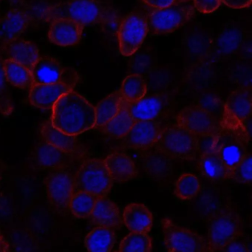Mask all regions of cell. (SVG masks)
<instances>
[{
    "instance_id": "obj_1",
    "label": "cell",
    "mask_w": 252,
    "mask_h": 252,
    "mask_svg": "<svg viewBox=\"0 0 252 252\" xmlns=\"http://www.w3.org/2000/svg\"><path fill=\"white\" fill-rule=\"evenodd\" d=\"M51 121L53 126L61 132L77 136L95 127V107L71 90L54 104Z\"/></svg>"
},
{
    "instance_id": "obj_2",
    "label": "cell",
    "mask_w": 252,
    "mask_h": 252,
    "mask_svg": "<svg viewBox=\"0 0 252 252\" xmlns=\"http://www.w3.org/2000/svg\"><path fill=\"white\" fill-rule=\"evenodd\" d=\"M107 8L98 0H67L48 7L44 10L42 17L48 23L64 18L86 26L100 24Z\"/></svg>"
},
{
    "instance_id": "obj_3",
    "label": "cell",
    "mask_w": 252,
    "mask_h": 252,
    "mask_svg": "<svg viewBox=\"0 0 252 252\" xmlns=\"http://www.w3.org/2000/svg\"><path fill=\"white\" fill-rule=\"evenodd\" d=\"M252 90L250 86H241L233 91L224 106L220 125L238 135L245 143L250 141L246 122L252 117Z\"/></svg>"
},
{
    "instance_id": "obj_4",
    "label": "cell",
    "mask_w": 252,
    "mask_h": 252,
    "mask_svg": "<svg viewBox=\"0 0 252 252\" xmlns=\"http://www.w3.org/2000/svg\"><path fill=\"white\" fill-rule=\"evenodd\" d=\"M199 138L179 125L162 129L153 147L172 159L194 160L200 152Z\"/></svg>"
},
{
    "instance_id": "obj_5",
    "label": "cell",
    "mask_w": 252,
    "mask_h": 252,
    "mask_svg": "<svg viewBox=\"0 0 252 252\" xmlns=\"http://www.w3.org/2000/svg\"><path fill=\"white\" fill-rule=\"evenodd\" d=\"M76 191H87L97 198L107 197L113 181L104 160L98 158L85 159L74 175Z\"/></svg>"
},
{
    "instance_id": "obj_6",
    "label": "cell",
    "mask_w": 252,
    "mask_h": 252,
    "mask_svg": "<svg viewBox=\"0 0 252 252\" xmlns=\"http://www.w3.org/2000/svg\"><path fill=\"white\" fill-rule=\"evenodd\" d=\"M195 13L188 2H175L169 6L155 8L147 17L149 32L153 34H167L187 23Z\"/></svg>"
},
{
    "instance_id": "obj_7",
    "label": "cell",
    "mask_w": 252,
    "mask_h": 252,
    "mask_svg": "<svg viewBox=\"0 0 252 252\" xmlns=\"http://www.w3.org/2000/svg\"><path fill=\"white\" fill-rule=\"evenodd\" d=\"M242 230L241 219L234 211L223 210L215 214L208 226L209 252H220L228 243L240 237Z\"/></svg>"
},
{
    "instance_id": "obj_8",
    "label": "cell",
    "mask_w": 252,
    "mask_h": 252,
    "mask_svg": "<svg viewBox=\"0 0 252 252\" xmlns=\"http://www.w3.org/2000/svg\"><path fill=\"white\" fill-rule=\"evenodd\" d=\"M163 240L171 252H209L207 240L189 228L180 226L169 218L162 220Z\"/></svg>"
},
{
    "instance_id": "obj_9",
    "label": "cell",
    "mask_w": 252,
    "mask_h": 252,
    "mask_svg": "<svg viewBox=\"0 0 252 252\" xmlns=\"http://www.w3.org/2000/svg\"><path fill=\"white\" fill-rule=\"evenodd\" d=\"M177 125L196 136L215 137L220 132V122L204 107L189 105L184 107L177 116Z\"/></svg>"
},
{
    "instance_id": "obj_10",
    "label": "cell",
    "mask_w": 252,
    "mask_h": 252,
    "mask_svg": "<svg viewBox=\"0 0 252 252\" xmlns=\"http://www.w3.org/2000/svg\"><path fill=\"white\" fill-rule=\"evenodd\" d=\"M147 17L140 12H132L122 20L119 31V50L125 57L135 54L148 33Z\"/></svg>"
},
{
    "instance_id": "obj_11",
    "label": "cell",
    "mask_w": 252,
    "mask_h": 252,
    "mask_svg": "<svg viewBox=\"0 0 252 252\" xmlns=\"http://www.w3.org/2000/svg\"><path fill=\"white\" fill-rule=\"evenodd\" d=\"M47 197L51 206L60 212H67L75 189L74 175L68 169L52 171L44 180Z\"/></svg>"
},
{
    "instance_id": "obj_12",
    "label": "cell",
    "mask_w": 252,
    "mask_h": 252,
    "mask_svg": "<svg viewBox=\"0 0 252 252\" xmlns=\"http://www.w3.org/2000/svg\"><path fill=\"white\" fill-rule=\"evenodd\" d=\"M210 149L218 153L231 171L248 153L246 143L234 132L222 128L213 137Z\"/></svg>"
},
{
    "instance_id": "obj_13",
    "label": "cell",
    "mask_w": 252,
    "mask_h": 252,
    "mask_svg": "<svg viewBox=\"0 0 252 252\" xmlns=\"http://www.w3.org/2000/svg\"><path fill=\"white\" fill-rule=\"evenodd\" d=\"M162 128L156 120L137 121L129 132L121 138L124 147L132 150H145L153 147L161 135Z\"/></svg>"
},
{
    "instance_id": "obj_14",
    "label": "cell",
    "mask_w": 252,
    "mask_h": 252,
    "mask_svg": "<svg viewBox=\"0 0 252 252\" xmlns=\"http://www.w3.org/2000/svg\"><path fill=\"white\" fill-rule=\"evenodd\" d=\"M40 133L44 141L78 160H82L86 156V149L79 142L77 136L67 135L59 130L53 126L51 119L43 122L40 127Z\"/></svg>"
},
{
    "instance_id": "obj_15",
    "label": "cell",
    "mask_w": 252,
    "mask_h": 252,
    "mask_svg": "<svg viewBox=\"0 0 252 252\" xmlns=\"http://www.w3.org/2000/svg\"><path fill=\"white\" fill-rule=\"evenodd\" d=\"M30 23L29 14L19 8L10 10L0 19V51L10 42L19 39Z\"/></svg>"
},
{
    "instance_id": "obj_16",
    "label": "cell",
    "mask_w": 252,
    "mask_h": 252,
    "mask_svg": "<svg viewBox=\"0 0 252 252\" xmlns=\"http://www.w3.org/2000/svg\"><path fill=\"white\" fill-rule=\"evenodd\" d=\"M34 159L38 166L52 171L69 169L76 160H79L45 141L36 146Z\"/></svg>"
},
{
    "instance_id": "obj_17",
    "label": "cell",
    "mask_w": 252,
    "mask_h": 252,
    "mask_svg": "<svg viewBox=\"0 0 252 252\" xmlns=\"http://www.w3.org/2000/svg\"><path fill=\"white\" fill-rule=\"evenodd\" d=\"M85 26L69 19L60 18L51 22L48 39L62 47L77 45L82 39Z\"/></svg>"
},
{
    "instance_id": "obj_18",
    "label": "cell",
    "mask_w": 252,
    "mask_h": 252,
    "mask_svg": "<svg viewBox=\"0 0 252 252\" xmlns=\"http://www.w3.org/2000/svg\"><path fill=\"white\" fill-rule=\"evenodd\" d=\"M29 91V101L33 107L42 110H52L59 98L71 91L61 82L52 84H33Z\"/></svg>"
},
{
    "instance_id": "obj_19",
    "label": "cell",
    "mask_w": 252,
    "mask_h": 252,
    "mask_svg": "<svg viewBox=\"0 0 252 252\" xmlns=\"http://www.w3.org/2000/svg\"><path fill=\"white\" fill-rule=\"evenodd\" d=\"M141 161L144 172L152 179L159 181L172 175V159L154 147L143 150Z\"/></svg>"
},
{
    "instance_id": "obj_20",
    "label": "cell",
    "mask_w": 252,
    "mask_h": 252,
    "mask_svg": "<svg viewBox=\"0 0 252 252\" xmlns=\"http://www.w3.org/2000/svg\"><path fill=\"white\" fill-rule=\"evenodd\" d=\"M104 161L113 183L128 182L138 176V169L135 162L124 152H113Z\"/></svg>"
},
{
    "instance_id": "obj_21",
    "label": "cell",
    "mask_w": 252,
    "mask_h": 252,
    "mask_svg": "<svg viewBox=\"0 0 252 252\" xmlns=\"http://www.w3.org/2000/svg\"><path fill=\"white\" fill-rule=\"evenodd\" d=\"M90 218L96 226L119 229L123 219L117 205L107 197L97 199Z\"/></svg>"
},
{
    "instance_id": "obj_22",
    "label": "cell",
    "mask_w": 252,
    "mask_h": 252,
    "mask_svg": "<svg viewBox=\"0 0 252 252\" xmlns=\"http://www.w3.org/2000/svg\"><path fill=\"white\" fill-rule=\"evenodd\" d=\"M197 166L202 175L212 182L231 180L232 171L225 164L218 153L212 149L202 153Z\"/></svg>"
},
{
    "instance_id": "obj_23",
    "label": "cell",
    "mask_w": 252,
    "mask_h": 252,
    "mask_svg": "<svg viewBox=\"0 0 252 252\" xmlns=\"http://www.w3.org/2000/svg\"><path fill=\"white\" fill-rule=\"evenodd\" d=\"M1 51L5 53L7 58L17 62L30 71L40 57L38 47L33 42L24 39H17L10 42Z\"/></svg>"
},
{
    "instance_id": "obj_24",
    "label": "cell",
    "mask_w": 252,
    "mask_h": 252,
    "mask_svg": "<svg viewBox=\"0 0 252 252\" xmlns=\"http://www.w3.org/2000/svg\"><path fill=\"white\" fill-rule=\"evenodd\" d=\"M123 222L126 228L135 232H150L153 223L151 211L142 203H132L125 208Z\"/></svg>"
},
{
    "instance_id": "obj_25",
    "label": "cell",
    "mask_w": 252,
    "mask_h": 252,
    "mask_svg": "<svg viewBox=\"0 0 252 252\" xmlns=\"http://www.w3.org/2000/svg\"><path fill=\"white\" fill-rule=\"evenodd\" d=\"M64 67L55 59L39 57L32 70L33 84L61 82Z\"/></svg>"
},
{
    "instance_id": "obj_26",
    "label": "cell",
    "mask_w": 252,
    "mask_h": 252,
    "mask_svg": "<svg viewBox=\"0 0 252 252\" xmlns=\"http://www.w3.org/2000/svg\"><path fill=\"white\" fill-rule=\"evenodd\" d=\"M125 102L135 122L156 120L163 110V101L158 95H145L135 102L128 103L125 101Z\"/></svg>"
},
{
    "instance_id": "obj_27",
    "label": "cell",
    "mask_w": 252,
    "mask_h": 252,
    "mask_svg": "<svg viewBox=\"0 0 252 252\" xmlns=\"http://www.w3.org/2000/svg\"><path fill=\"white\" fill-rule=\"evenodd\" d=\"M135 122L122 98L120 109L117 114L98 129L108 136L121 139L129 132Z\"/></svg>"
},
{
    "instance_id": "obj_28",
    "label": "cell",
    "mask_w": 252,
    "mask_h": 252,
    "mask_svg": "<svg viewBox=\"0 0 252 252\" xmlns=\"http://www.w3.org/2000/svg\"><path fill=\"white\" fill-rule=\"evenodd\" d=\"M116 239L111 228L97 226L85 237V246L91 252H109L113 249Z\"/></svg>"
},
{
    "instance_id": "obj_29",
    "label": "cell",
    "mask_w": 252,
    "mask_h": 252,
    "mask_svg": "<svg viewBox=\"0 0 252 252\" xmlns=\"http://www.w3.org/2000/svg\"><path fill=\"white\" fill-rule=\"evenodd\" d=\"M4 72L8 83L20 89H30L33 85L32 72L11 59H4Z\"/></svg>"
},
{
    "instance_id": "obj_30",
    "label": "cell",
    "mask_w": 252,
    "mask_h": 252,
    "mask_svg": "<svg viewBox=\"0 0 252 252\" xmlns=\"http://www.w3.org/2000/svg\"><path fill=\"white\" fill-rule=\"evenodd\" d=\"M122 95L119 90L112 93L100 101L95 107V125L94 128H99L114 117L120 109Z\"/></svg>"
},
{
    "instance_id": "obj_31",
    "label": "cell",
    "mask_w": 252,
    "mask_h": 252,
    "mask_svg": "<svg viewBox=\"0 0 252 252\" xmlns=\"http://www.w3.org/2000/svg\"><path fill=\"white\" fill-rule=\"evenodd\" d=\"M119 91L122 99L128 103L135 102L147 94V83L141 75H129L122 82Z\"/></svg>"
},
{
    "instance_id": "obj_32",
    "label": "cell",
    "mask_w": 252,
    "mask_h": 252,
    "mask_svg": "<svg viewBox=\"0 0 252 252\" xmlns=\"http://www.w3.org/2000/svg\"><path fill=\"white\" fill-rule=\"evenodd\" d=\"M97 197L85 191H75L70 199L69 211L73 216L80 219H88L91 217Z\"/></svg>"
},
{
    "instance_id": "obj_33",
    "label": "cell",
    "mask_w": 252,
    "mask_h": 252,
    "mask_svg": "<svg viewBox=\"0 0 252 252\" xmlns=\"http://www.w3.org/2000/svg\"><path fill=\"white\" fill-rule=\"evenodd\" d=\"M200 181L192 174H183L175 184V195L181 200L194 198L200 192Z\"/></svg>"
},
{
    "instance_id": "obj_34",
    "label": "cell",
    "mask_w": 252,
    "mask_h": 252,
    "mask_svg": "<svg viewBox=\"0 0 252 252\" xmlns=\"http://www.w3.org/2000/svg\"><path fill=\"white\" fill-rule=\"evenodd\" d=\"M152 249V239L147 233L131 231L119 245L120 252H150Z\"/></svg>"
},
{
    "instance_id": "obj_35",
    "label": "cell",
    "mask_w": 252,
    "mask_h": 252,
    "mask_svg": "<svg viewBox=\"0 0 252 252\" xmlns=\"http://www.w3.org/2000/svg\"><path fill=\"white\" fill-rule=\"evenodd\" d=\"M3 61L2 51H0V113L7 117L12 114L14 111V104L8 91V82L5 79Z\"/></svg>"
},
{
    "instance_id": "obj_36",
    "label": "cell",
    "mask_w": 252,
    "mask_h": 252,
    "mask_svg": "<svg viewBox=\"0 0 252 252\" xmlns=\"http://www.w3.org/2000/svg\"><path fill=\"white\" fill-rule=\"evenodd\" d=\"M231 180L245 185H252V158L250 153H248L233 169Z\"/></svg>"
},
{
    "instance_id": "obj_37",
    "label": "cell",
    "mask_w": 252,
    "mask_h": 252,
    "mask_svg": "<svg viewBox=\"0 0 252 252\" xmlns=\"http://www.w3.org/2000/svg\"><path fill=\"white\" fill-rule=\"evenodd\" d=\"M122 20L116 10L108 6L100 25L103 31L108 34H117Z\"/></svg>"
},
{
    "instance_id": "obj_38",
    "label": "cell",
    "mask_w": 252,
    "mask_h": 252,
    "mask_svg": "<svg viewBox=\"0 0 252 252\" xmlns=\"http://www.w3.org/2000/svg\"><path fill=\"white\" fill-rule=\"evenodd\" d=\"M221 0H194L195 9L203 14H211L220 5Z\"/></svg>"
},
{
    "instance_id": "obj_39",
    "label": "cell",
    "mask_w": 252,
    "mask_h": 252,
    "mask_svg": "<svg viewBox=\"0 0 252 252\" xmlns=\"http://www.w3.org/2000/svg\"><path fill=\"white\" fill-rule=\"evenodd\" d=\"M79 74L74 69L64 67L63 76H62L61 83L64 84L73 90L79 82Z\"/></svg>"
},
{
    "instance_id": "obj_40",
    "label": "cell",
    "mask_w": 252,
    "mask_h": 252,
    "mask_svg": "<svg viewBox=\"0 0 252 252\" xmlns=\"http://www.w3.org/2000/svg\"><path fill=\"white\" fill-rule=\"evenodd\" d=\"M248 246L243 243H240L237 240L228 243L223 249H221L220 252H249Z\"/></svg>"
},
{
    "instance_id": "obj_41",
    "label": "cell",
    "mask_w": 252,
    "mask_h": 252,
    "mask_svg": "<svg viewBox=\"0 0 252 252\" xmlns=\"http://www.w3.org/2000/svg\"><path fill=\"white\" fill-rule=\"evenodd\" d=\"M221 2L227 6L235 9L248 8L252 4V0H221Z\"/></svg>"
},
{
    "instance_id": "obj_42",
    "label": "cell",
    "mask_w": 252,
    "mask_h": 252,
    "mask_svg": "<svg viewBox=\"0 0 252 252\" xmlns=\"http://www.w3.org/2000/svg\"><path fill=\"white\" fill-rule=\"evenodd\" d=\"M143 2L153 8H162L175 3V0H142Z\"/></svg>"
},
{
    "instance_id": "obj_43",
    "label": "cell",
    "mask_w": 252,
    "mask_h": 252,
    "mask_svg": "<svg viewBox=\"0 0 252 252\" xmlns=\"http://www.w3.org/2000/svg\"><path fill=\"white\" fill-rule=\"evenodd\" d=\"M10 251V244L6 239L0 232V252H7Z\"/></svg>"
},
{
    "instance_id": "obj_44",
    "label": "cell",
    "mask_w": 252,
    "mask_h": 252,
    "mask_svg": "<svg viewBox=\"0 0 252 252\" xmlns=\"http://www.w3.org/2000/svg\"><path fill=\"white\" fill-rule=\"evenodd\" d=\"M5 169H6V165L2 160H0V183H1L2 178H3Z\"/></svg>"
},
{
    "instance_id": "obj_45",
    "label": "cell",
    "mask_w": 252,
    "mask_h": 252,
    "mask_svg": "<svg viewBox=\"0 0 252 252\" xmlns=\"http://www.w3.org/2000/svg\"><path fill=\"white\" fill-rule=\"evenodd\" d=\"M191 0H175V2H189Z\"/></svg>"
},
{
    "instance_id": "obj_46",
    "label": "cell",
    "mask_w": 252,
    "mask_h": 252,
    "mask_svg": "<svg viewBox=\"0 0 252 252\" xmlns=\"http://www.w3.org/2000/svg\"><path fill=\"white\" fill-rule=\"evenodd\" d=\"M0 1H1V0H0Z\"/></svg>"
}]
</instances>
